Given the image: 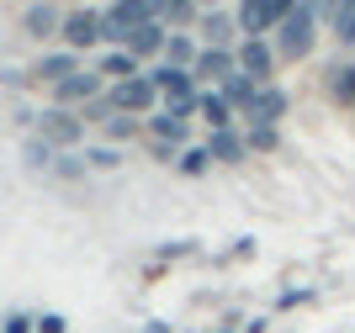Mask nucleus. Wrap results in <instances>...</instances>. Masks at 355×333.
Instances as JSON below:
<instances>
[{
  "instance_id": "27",
  "label": "nucleus",
  "mask_w": 355,
  "mask_h": 333,
  "mask_svg": "<svg viewBox=\"0 0 355 333\" xmlns=\"http://www.w3.org/2000/svg\"><path fill=\"white\" fill-rule=\"evenodd\" d=\"M85 164H90V170H117V164H122V154H117V148H90V154H85Z\"/></svg>"
},
{
  "instance_id": "26",
  "label": "nucleus",
  "mask_w": 355,
  "mask_h": 333,
  "mask_svg": "<svg viewBox=\"0 0 355 333\" xmlns=\"http://www.w3.org/2000/svg\"><path fill=\"white\" fill-rule=\"evenodd\" d=\"M85 170H90V164L74 159V154H59V159H53V174H59V180H80Z\"/></svg>"
},
{
  "instance_id": "36",
  "label": "nucleus",
  "mask_w": 355,
  "mask_h": 333,
  "mask_svg": "<svg viewBox=\"0 0 355 333\" xmlns=\"http://www.w3.org/2000/svg\"><path fill=\"white\" fill-rule=\"evenodd\" d=\"M196 6H218V0H196Z\"/></svg>"
},
{
  "instance_id": "29",
  "label": "nucleus",
  "mask_w": 355,
  "mask_h": 333,
  "mask_svg": "<svg viewBox=\"0 0 355 333\" xmlns=\"http://www.w3.org/2000/svg\"><path fill=\"white\" fill-rule=\"evenodd\" d=\"M324 16L334 21V27H340L345 16H355V0H324Z\"/></svg>"
},
{
  "instance_id": "37",
  "label": "nucleus",
  "mask_w": 355,
  "mask_h": 333,
  "mask_svg": "<svg viewBox=\"0 0 355 333\" xmlns=\"http://www.w3.org/2000/svg\"><path fill=\"white\" fill-rule=\"evenodd\" d=\"M212 333H234V328H212Z\"/></svg>"
},
{
  "instance_id": "31",
  "label": "nucleus",
  "mask_w": 355,
  "mask_h": 333,
  "mask_svg": "<svg viewBox=\"0 0 355 333\" xmlns=\"http://www.w3.org/2000/svg\"><path fill=\"white\" fill-rule=\"evenodd\" d=\"M186 254H196V244H159V260H186Z\"/></svg>"
},
{
  "instance_id": "10",
  "label": "nucleus",
  "mask_w": 355,
  "mask_h": 333,
  "mask_svg": "<svg viewBox=\"0 0 355 333\" xmlns=\"http://www.w3.org/2000/svg\"><path fill=\"white\" fill-rule=\"evenodd\" d=\"M244 116H250V122H266V127H276V122L286 116V90H282V85H260V90H254V106H250Z\"/></svg>"
},
{
  "instance_id": "28",
  "label": "nucleus",
  "mask_w": 355,
  "mask_h": 333,
  "mask_svg": "<svg viewBox=\"0 0 355 333\" xmlns=\"http://www.w3.org/2000/svg\"><path fill=\"white\" fill-rule=\"evenodd\" d=\"M37 333H69V318H64V312H37Z\"/></svg>"
},
{
  "instance_id": "17",
  "label": "nucleus",
  "mask_w": 355,
  "mask_h": 333,
  "mask_svg": "<svg viewBox=\"0 0 355 333\" xmlns=\"http://www.w3.org/2000/svg\"><path fill=\"white\" fill-rule=\"evenodd\" d=\"M154 21H170V27H191V21H196V0H154Z\"/></svg>"
},
{
  "instance_id": "13",
  "label": "nucleus",
  "mask_w": 355,
  "mask_h": 333,
  "mask_svg": "<svg viewBox=\"0 0 355 333\" xmlns=\"http://www.w3.org/2000/svg\"><path fill=\"white\" fill-rule=\"evenodd\" d=\"M207 154H212V164H239L244 154H250V143H244L234 127H223V132H212V138H207Z\"/></svg>"
},
{
  "instance_id": "23",
  "label": "nucleus",
  "mask_w": 355,
  "mask_h": 333,
  "mask_svg": "<svg viewBox=\"0 0 355 333\" xmlns=\"http://www.w3.org/2000/svg\"><path fill=\"white\" fill-rule=\"evenodd\" d=\"M53 159H59V148H53V143L27 138V164H32V170H53Z\"/></svg>"
},
{
  "instance_id": "3",
  "label": "nucleus",
  "mask_w": 355,
  "mask_h": 333,
  "mask_svg": "<svg viewBox=\"0 0 355 333\" xmlns=\"http://www.w3.org/2000/svg\"><path fill=\"white\" fill-rule=\"evenodd\" d=\"M37 138L53 148H74L80 138H85V116L69 111V106H48L43 116H37Z\"/></svg>"
},
{
  "instance_id": "34",
  "label": "nucleus",
  "mask_w": 355,
  "mask_h": 333,
  "mask_svg": "<svg viewBox=\"0 0 355 333\" xmlns=\"http://www.w3.org/2000/svg\"><path fill=\"white\" fill-rule=\"evenodd\" d=\"M334 32H340V43H345V48H355V16H345Z\"/></svg>"
},
{
  "instance_id": "14",
  "label": "nucleus",
  "mask_w": 355,
  "mask_h": 333,
  "mask_svg": "<svg viewBox=\"0 0 355 333\" xmlns=\"http://www.w3.org/2000/svg\"><path fill=\"white\" fill-rule=\"evenodd\" d=\"M254 90H260V85H254L250 74H228V80L218 85V96L234 106V111H250V106H254Z\"/></svg>"
},
{
  "instance_id": "24",
  "label": "nucleus",
  "mask_w": 355,
  "mask_h": 333,
  "mask_svg": "<svg viewBox=\"0 0 355 333\" xmlns=\"http://www.w3.org/2000/svg\"><path fill=\"white\" fill-rule=\"evenodd\" d=\"M207 164H212V154H207V148H186V154L175 159V170L196 180V174H207Z\"/></svg>"
},
{
  "instance_id": "8",
  "label": "nucleus",
  "mask_w": 355,
  "mask_h": 333,
  "mask_svg": "<svg viewBox=\"0 0 355 333\" xmlns=\"http://www.w3.org/2000/svg\"><path fill=\"white\" fill-rule=\"evenodd\" d=\"M101 96V74L96 69H80V74H69L64 85H53V101L59 106H90Z\"/></svg>"
},
{
  "instance_id": "15",
  "label": "nucleus",
  "mask_w": 355,
  "mask_h": 333,
  "mask_svg": "<svg viewBox=\"0 0 355 333\" xmlns=\"http://www.w3.org/2000/svg\"><path fill=\"white\" fill-rule=\"evenodd\" d=\"M37 80H48V85H64V80H69V74H80V58L69 53V48H64V53H48L43 64H37Z\"/></svg>"
},
{
  "instance_id": "2",
  "label": "nucleus",
  "mask_w": 355,
  "mask_h": 333,
  "mask_svg": "<svg viewBox=\"0 0 355 333\" xmlns=\"http://www.w3.org/2000/svg\"><path fill=\"white\" fill-rule=\"evenodd\" d=\"M106 101H112V111L144 116V111H154L164 96H159V85H154V74H133V80H122V85L106 90Z\"/></svg>"
},
{
  "instance_id": "32",
  "label": "nucleus",
  "mask_w": 355,
  "mask_h": 333,
  "mask_svg": "<svg viewBox=\"0 0 355 333\" xmlns=\"http://www.w3.org/2000/svg\"><path fill=\"white\" fill-rule=\"evenodd\" d=\"M313 302V291H286V296H276V307H302Z\"/></svg>"
},
{
  "instance_id": "16",
  "label": "nucleus",
  "mask_w": 355,
  "mask_h": 333,
  "mask_svg": "<svg viewBox=\"0 0 355 333\" xmlns=\"http://www.w3.org/2000/svg\"><path fill=\"white\" fill-rule=\"evenodd\" d=\"M96 74H101V80H117V85H122V80H133V74H144V69H138V58L128 53V48H117V53H106L101 64H96Z\"/></svg>"
},
{
  "instance_id": "19",
  "label": "nucleus",
  "mask_w": 355,
  "mask_h": 333,
  "mask_svg": "<svg viewBox=\"0 0 355 333\" xmlns=\"http://www.w3.org/2000/svg\"><path fill=\"white\" fill-rule=\"evenodd\" d=\"M329 96L340 106H355V64H334L329 69Z\"/></svg>"
},
{
  "instance_id": "22",
  "label": "nucleus",
  "mask_w": 355,
  "mask_h": 333,
  "mask_svg": "<svg viewBox=\"0 0 355 333\" xmlns=\"http://www.w3.org/2000/svg\"><path fill=\"white\" fill-rule=\"evenodd\" d=\"M244 143H250V148H260V154H276V148H282V132H276V127H266V122H250Z\"/></svg>"
},
{
  "instance_id": "1",
  "label": "nucleus",
  "mask_w": 355,
  "mask_h": 333,
  "mask_svg": "<svg viewBox=\"0 0 355 333\" xmlns=\"http://www.w3.org/2000/svg\"><path fill=\"white\" fill-rule=\"evenodd\" d=\"M318 16H324V6H318V0H302L282 27H276V53L282 58H308L313 37H318Z\"/></svg>"
},
{
  "instance_id": "7",
  "label": "nucleus",
  "mask_w": 355,
  "mask_h": 333,
  "mask_svg": "<svg viewBox=\"0 0 355 333\" xmlns=\"http://www.w3.org/2000/svg\"><path fill=\"white\" fill-rule=\"evenodd\" d=\"M191 116H196V101H191V106H164V111L148 116V132H154L159 143H186V127H191Z\"/></svg>"
},
{
  "instance_id": "35",
  "label": "nucleus",
  "mask_w": 355,
  "mask_h": 333,
  "mask_svg": "<svg viewBox=\"0 0 355 333\" xmlns=\"http://www.w3.org/2000/svg\"><path fill=\"white\" fill-rule=\"evenodd\" d=\"M144 333H170V323H148V328Z\"/></svg>"
},
{
  "instance_id": "20",
  "label": "nucleus",
  "mask_w": 355,
  "mask_h": 333,
  "mask_svg": "<svg viewBox=\"0 0 355 333\" xmlns=\"http://www.w3.org/2000/svg\"><path fill=\"white\" fill-rule=\"evenodd\" d=\"M196 111H202V116H207V122H212V132H223V127H228V122H234V106L223 101L218 90H212V96H196Z\"/></svg>"
},
{
  "instance_id": "25",
  "label": "nucleus",
  "mask_w": 355,
  "mask_h": 333,
  "mask_svg": "<svg viewBox=\"0 0 355 333\" xmlns=\"http://www.w3.org/2000/svg\"><path fill=\"white\" fill-rule=\"evenodd\" d=\"M106 138H117V143H128V138H138V116L117 111L112 122H106Z\"/></svg>"
},
{
  "instance_id": "30",
  "label": "nucleus",
  "mask_w": 355,
  "mask_h": 333,
  "mask_svg": "<svg viewBox=\"0 0 355 333\" xmlns=\"http://www.w3.org/2000/svg\"><path fill=\"white\" fill-rule=\"evenodd\" d=\"M0 333H37V323H32L27 312H11V318L0 323Z\"/></svg>"
},
{
  "instance_id": "9",
  "label": "nucleus",
  "mask_w": 355,
  "mask_h": 333,
  "mask_svg": "<svg viewBox=\"0 0 355 333\" xmlns=\"http://www.w3.org/2000/svg\"><path fill=\"white\" fill-rule=\"evenodd\" d=\"M191 74L196 80H228V74H239V53H228V48H202L196 53V64H191Z\"/></svg>"
},
{
  "instance_id": "11",
  "label": "nucleus",
  "mask_w": 355,
  "mask_h": 333,
  "mask_svg": "<svg viewBox=\"0 0 355 333\" xmlns=\"http://www.w3.org/2000/svg\"><path fill=\"white\" fill-rule=\"evenodd\" d=\"M164 43H170V32H164V21H144V27H133L128 32V53L133 58H154V53H164Z\"/></svg>"
},
{
  "instance_id": "33",
  "label": "nucleus",
  "mask_w": 355,
  "mask_h": 333,
  "mask_svg": "<svg viewBox=\"0 0 355 333\" xmlns=\"http://www.w3.org/2000/svg\"><path fill=\"white\" fill-rule=\"evenodd\" d=\"M266 328H270V318H266V312H254V318H244L239 333H266Z\"/></svg>"
},
{
  "instance_id": "12",
  "label": "nucleus",
  "mask_w": 355,
  "mask_h": 333,
  "mask_svg": "<svg viewBox=\"0 0 355 333\" xmlns=\"http://www.w3.org/2000/svg\"><path fill=\"white\" fill-rule=\"evenodd\" d=\"M21 27H27L32 37H53V32H64V16L53 11V0H37V6H27Z\"/></svg>"
},
{
  "instance_id": "18",
  "label": "nucleus",
  "mask_w": 355,
  "mask_h": 333,
  "mask_svg": "<svg viewBox=\"0 0 355 333\" xmlns=\"http://www.w3.org/2000/svg\"><path fill=\"white\" fill-rule=\"evenodd\" d=\"M202 37H207V48H228V37H234V16H228V11H207V16H202Z\"/></svg>"
},
{
  "instance_id": "4",
  "label": "nucleus",
  "mask_w": 355,
  "mask_h": 333,
  "mask_svg": "<svg viewBox=\"0 0 355 333\" xmlns=\"http://www.w3.org/2000/svg\"><path fill=\"white\" fill-rule=\"evenodd\" d=\"M64 48H69V53H80V48H96L106 37V21H101V11H69L64 16Z\"/></svg>"
},
{
  "instance_id": "21",
  "label": "nucleus",
  "mask_w": 355,
  "mask_h": 333,
  "mask_svg": "<svg viewBox=\"0 0 355 333\" xmlns=\"http://www.w3.org/2000/svg\"><path fill=\"white\" fill-rule=\"evenodd\" d=\"M164 58H170L175 69H191V64H196V43L186 37V32H170V43H164Z\"/></svg>"
},
{
  "instance_id": "5",
  "label": "nucleus",
  "mask_w": 355,
  "mask_h": 333,
  "mask_svg": "<svg viewBox=\"0 0 355 333\" xmlns=\"http://www.w3.org/2000/svg\"><path fill=\"white\" fill-rule=\"evenodd\" d=\"M239 74H250L254 85H270V74H276V48L266 37H244L239 48Z\"/></svg>"
},
{
  "instance_id": "6",
  "label": "nucleus",
  "mask_w": 355,
  "mask_h": 333,
  "mask_svg": "<svg viewBox=\"0 0 355 333\" xmlns=\"http://www.w3.org/2000/svg\"><path fill=\"white\" fill-rule=\"evenodd\" d=\"M148 74H154V85H159L164 106H191V101H196V74H191V69L164 64V69H148Z\"/></svg>"
}]
</instances>
